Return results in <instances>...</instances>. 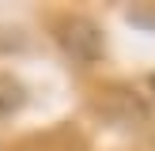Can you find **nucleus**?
<instances>
[{
	"label": "nucleus",
	"mask_w": 155,
	"mask_h": 151,
	"mask_svg": "<svg viewBox=\"0 0 155 151\" xmlns=\"http://www.w3.org/2000/svg\"><path fill=\"white\" fill-rule=\"evenodd\" d=\"M57 42L64 45V53L72 60H80V64H91V60H98V53H102V34H98V27L91 19H83V15H72V19H64L57 27Z\"/></svg>",
	"instance_id": "nucleus-1"
},
{
	"label": "nucleus",
	"mask_w": 155,
	"mask_h": 151,
	"mask_svg": "<svg viewBox=\"0 0 155 151\" xmlns=\"http://www.w3.org/2000/svg\"><path fill=\"white\" fill-rule=\"evenodd\" d=\"M23 102H27V87H23L15 76H0V117L15 113Z\"/></svg>",
	"instance_id": "nucleus-2"
},
{
	"label": "nucleus",
	"mask_w": 155,
	"mask_h": 151,
	"mask_svg": "<svg viewBox=\"0 0 155 151\" xmlns=\"http://www.w3.org/2000/svg\"><path fill=\"white\" fill-rule=\"evenodd\" d=\"M151 91H155V76H151Z\"/></svg>",
	"instance_id": "nucleus-3"
}]
</instances>
